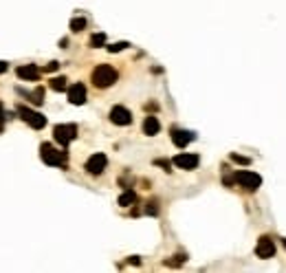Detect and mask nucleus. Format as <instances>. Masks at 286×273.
Listing matches in <instances>:
<instances>
[{
    "instance_id": "obj_21",
    "label": "nucleus",
    "mask_w": 286,
    "mask_h": 273,
    "mask_svg": "<svg viewBox=\"0 0 286 273\" xmlns=\"http://www.w3.org/2000/svg\"><path fill=\"white\" fill-rule=\"evenodd\" d=\"M58 69H60V62H49V64L44 66V71H49V73L51 71H58Z\"/></svg>"
},
{
    "instance_id": "obj_2",
    "label": "nucleus",
    "mask_w": 286,
    "mask_h": 273,
    "mask_svg": "<svg viewBox=\"0 0 286 273\" xmlns=\"http://www.w3.org/2000/svg\"><path fill=\"white\" fill-rule=\"evenodd\" d=\"M117 82V71L110 64H99L93 71V84L97 89H108Z\"/></svg>"
},
{
    "instance_id": "obj_1",
    "label": "nucleus",
    "mask_w": 286,
    "mask_h": 273,
    "mask_svg": "<svg viewBox=\"0 0 286 273\" xmlns=\"http://www.w3.org/2000/svg\"><path fill=\"white\" fill-rule=\"evenodd\" d=\"M40 159L51 168H66V152L58 150L51 143H42L40 146Z\"/></svg>"
},
{
    "instance_id": "obj_8",
    "label": "nucleus",
    "mask_w": 286,
    "mask_h": 273,
    "mask_svg": "<svg viewBox=\"0 0 286 273\" xmlns=\"http://www.w3.org/2000/svg\"><path fill=\"white\" fill-rule=\"evenodd\" d=\"M255 254H258V258L262 260H269L275 256V243L269 238V236H262V238L258 240V247H255Z\"/></svg>"
},
{
    "instance_id": "obj_18",
    "label": "nucleus",
    "mask_w": 286,
    "mask_h": 273,
    "mask_svg": "<svg viewBox=\"0 0 286 273\" xmlns=\"http://www.w3.org/2000/svg\"><path fill=\"white\" fill-rule=\"evenodd\" d=\"M106 44V35L104 33H95L93 38H90V46L93 49H99V46H104Z\"/></svg>"
},
{
    "instance_id": "obj_25",
    "label": "nucleus",
    "mask_w": 286,
    "mask_h": 273,
    "mask_svg": "<svg viewBox=\"0 0 286 273\" xmlns=\"http://www.w3.org/2000/svg\"><path fill=\"white\" fill-rule=\"evenodd\" d=\"M150 207H147V214H156V203H147Z\"/></svg>"
},
{
    "instance_id": "obj_19",
    "label": "nucleus",
    "mask_w": 286,
    "mask_h": 273,
    "mask_svg": "<svg viewBox=\"0 0 286 273\" xmlns=\"http://www.w3.org/2000/svg\"><path fill=\"white\" fill-rule=\"evenodd\" d=\"M126 46H130V44H128V42H115V44L108 46V51H110V53H119V51H124Z\"/></svg>"
},
{
    "instance_id": "obj_7",
    "label": "nucleus",
    "mask_w": 286,
    "mask_h": 273,
    "mask_svg": "<svg viewBox=\"0 0 286 273\" xmlns=\"http://www.w3.org/2000/svg\"><path fill=\"white\" fill-rule=\"evenodd\" d=\"M198 163H201L198 154H192V152H183V154H176L174 157V166L181 170H196Z\"/></svg>"
},
{
    "instance_id": "obj_22",
    "label": "nucleus",
    "mask_w": 286,
    "mask_h": 273,
    "mask_svg": "<svg viewBox=\"0 0 286 273\" xmlns=\"http://www.w3.org/2000/svg\"><path fill=\"white\" fill-rule=\"evenodd\" d=\"M231 159H233L236 163H249V159H247V157H240V154H231Z\"/></svg>"
},
{
    "instance_id": "obj_3",
    "label": "nucleus",
    "mask_w": 286,
    "mask_h": 273,
    "mask_svg": "<svg viewBox=\"0 0 286 273\" xmlns=\"http://www.w3.org/2000/svg\"><path fill=\"white\" fill-rule=\"evenodd\" d=\"M53 137L60 146L66 148L71 141L77 139V126H75V123H60V126L53 128Z\"/></svg>"
},
{
    "instance_id": "obj_10",
    "label": "nucleus",
    "mask_w": 286,
    "mask_h": 273,
    "mask_svg": "<svg viewBox=\"0 0 286 273\" xmlns=\"http://www.w3.org/2000/svg\"><path fill=\"white\" fill-rule=\"evenodd\" d=\"M170 137H172V141H174L176 148H185L187 143H192L194 139H196V135H194L192 130H181V128H172Z\"/></svg>"
},
{
    "instance_id": "obj_5",
    "label": "nucleus",
    "mask_w": 286,
    "mask_h": 273,
    "mask_svg": "<svg viewBox=\"0 0 286 273\" xmlns=\"http://www.w3.org/2000/svg\"><path fill=\"white\" fill-rule=\"evenodd\" d=\"M233 181H236L238 185H242L244 189H249V192H255V189L262 185V179H260L255 172H247V170L233 174Z\"/></svg>"
},
{
    "instance_id": "obj_9",
    "label": "nucleus",
    "mask_w": 286,
    "mask_h": 273,
    "mask_svg": "<svg viewBox=\"0 0 286 273\" xmlns=\"http://www.w3.org/2000/svg\"><path fill=\"white\" fill-rule=\"evenodd\" d=\"M110 121L117 126H130L132 123V112L126 106H115L110 110Z\"/></svg>"
},
{
    "instance_id": "obj_11",
    "label": "nucleus",
    "mask_w": 286,
    "mask_h": 273,
    "mask_svg": "<svg viewBox=\"0 0 286 273\" xmlns=\"http://www.w3.org/2000/svg\"><path fill=\"white\" fill-rule=\"evenodd\" d=\"M69 101H71L73 106L86 104V89H84V84H73V86H69Z\"/></svg>"
},
{
    "instance_id": "obj_23",
    "label": "nucleus",
    "mask_w": 286,
    "mask_h": 273,
    "mask_svg": "<svg viewBox=\"0 0 286 273\" xmlns=\"http://www.w3.org/2000/svg\"><path fill=\"white\" fill-rule=\"evenodd\" d=\"M156 166L165 168V172H170V163H167V161H163V159H159V161H156Z\"/></svg>"
},
{
    "instance_id": "obj_24",
    "label": "nucleus",
    "mask_w": 286,
    "mask_h": 273,
    "mask_svg": "<svg viewBox=\"0 0 286 273\" xmlns=\"http://www.w3.org/2000/svg\"><path fill=\"white\" fill-rule=\"evenodd\" d=\"M7 69H9V64H7V62H4V60H0V75H2V73H7Z\"/></svg>"
},
{
    "instance_id": "obj_13",
    "label": "nucleus",
    "mask_w": 286,
    "mask_h": 273,
    "mask_svg": "<svg viewBox=\"0 0 286 273\" xmlns=\"http://www.w3.org/2000/svg\"><path fill=\"white\" fill-rule=\"evenodd\" d=\"M159 130H161V123H159V119H156V117L147 115L145 119H143V132H145L147 137L159 135Z\"/></svg>"
},
{
    "instance_id": "obj_14",
    "label": "nucleus",
    "mask_w": 286,
    "mask_h": 273,
    "mask_svg": "<svg viewBox=\"0 0 286 273\" xmlns=\"http://www.w3.org/2000/svg\"><path fill=\"white\" fill-rule=\"evenodd\" d=\"M135 203H137V194L132 192V189H126V192L119 196V205H121V207H130V205H135Z\"/></svg>"
},
{
    "instance_id": "obj_6",
    "label": "nucleus",
    "mask_w": 286,
    "mask_h": 273,
    "mask_svg": "<svg viewBox=\"0 0 286 273\" xmlns=\"http://www.w3.org/2000/svg\"><path fill=\"white\" fill-rule=\"evenodd\" d=\"M106 166H108V157L106 154H101V152H97V154H93V157L86 161V172L88 174H101L106 170Z\"/></svg>"
},
{
    "instance_id": "obj_15",
    "label": "nucleus",
    "mask_w": 286,
    "mask_h": 273,
    "mask_svg": "<svg viewBox=\"0 0 286 273\" xmlns=\"http://www.w3.org/2000/svg\"><path fill=\"white\" fill-rule=\"evenodd\" d=\"M24 95H27L29 99H31L33 104H35V106H40V104H42V101H44V89H42V86H40V89H35L33 92H24Z\"/></svg>"
},
{
    "instance_id": "obj_4",
    "label": "nucleus",
    "mask_w": 286,
    "mask_h": 273,
    "mask_svg": "<svg viewBox=\"0 0 286 273\" xmlns=\"http://www.w3.org/2000/svg\"><path fill=\"white\" fill-rule=\"evenodd\" d=\"M18 115H20V119L27 121L33 130H42V128L47 126V117H44L42 112H35L27 106H18Z\"/></svg>"
},
{
    "instance_id": "obj_16",
    "label": "nucleus",
    "mask_w": 286,
    "mask_h": 273,
    "mask_svg": "<svg viewBox=\"0 0 286 273\" xmlns=\"http://www.w3.org/2000/svg\"><path fill=\"white\" fill-rule=\"evenodd\" d=\"M66 77L64 75H60V77H53V80H51V89L53 91H58V92H62V91H66Z\"/></svg>"
},
{
    "instance_id": "obj_17",
    "label": "nucleus",
    "mask_w": 286,
    "mask_h": 273,
    "mask_svg": "<svg viewBox=\"0 0 286 273\" xmlns=\"http://www.w3.org/2000/svg\"><path fill=\"white\" fill-rule=\"evenodd\" d=\"M86 29V18H73L71 20V31L73 33H79V31Z\"/></svg>"
},
{
    "instance_id": "obj_12",
    "label": "nucleus",
    "mask_w": 286,
    "mask_h": 273,
    "mask_svg": "<svg viewBox=\"0 0 286 273\" xmlns=\"http://www.w3.org/2000/svg\"><path fill=\"white\" fill-rule=\"evenodd\" d=\"M18 77L24 82H38L40 80V69L35 64H24V66H18Z\"/></svg>"
},
{
    "instance_id": "obj_20",
    "label": "nucleus",
    "mask_w": 286,
    "mask_h": 273,
    "mask_svg": "<svg viewBox=\"0 0 286 273\" xmlns=\"http://www.w3.org/2000/svg\"><path fill=\"white\" fill-rule=\"evenodd\" d=\"M4 119H7V112H4L2 104H0V132H2V128H4Z\"/></svg>"
}]
</instances>
